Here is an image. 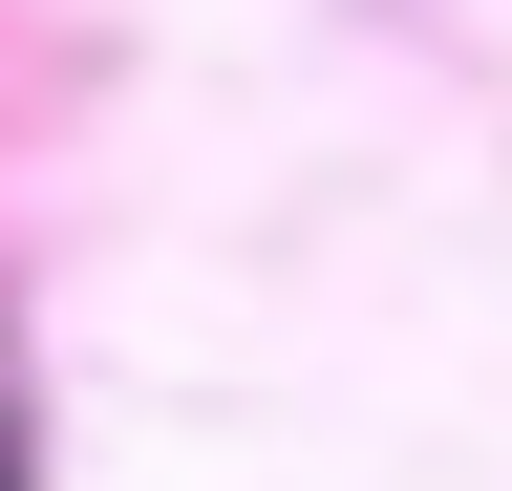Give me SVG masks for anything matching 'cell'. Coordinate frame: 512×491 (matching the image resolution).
I'll use <instances>...</instances> for the list:
<instances>
[]
</instances>
